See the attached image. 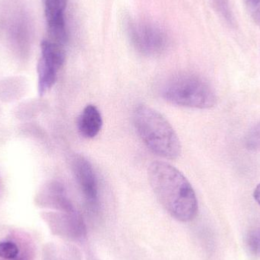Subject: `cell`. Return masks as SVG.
<instances>
[{
	"instance_id": "cell-1",
	"label": "cell",
	"mask_w": 260,
	"mask_h": 260,
	"mask_svg": "<svg viewBox=\"0 0 260 260\" xmlns=\"http://www.w3.org/2000/svg\"><path fill=\"white\" fill-rule=\"evenodd\" d=\"M148 180L160 204L180 221H192L198 213V200L189 180L177 168L165 161H154Z\"/></svg>"
},
{
	"instance_id": "cell-2",
	"label": "cell",
	"mask_w": 260,
	"mask_h": 260,
	"mask_svg": "<svg viewBox=\"0 0 260 260\" xmlns=\"http://www.w3.org/2000/svg\"><path fill=\"white\" fill-rule=\"evenodd\" d=\"M135 128L147 148L156 155L176 159L181 144L175 130L160 113L147 105H138L133 113Z\"/></svg>"
},
{
	"instance_id": "cell-3",
	"label": "cell",
	"mask_w": 260,
	"mask_h": 260,
	"mask_svg": "<svg viewBox=\"0 0 260 260\" xmlns=\"http://www.w3.org/2000/svg\"><path fill=\"white\" fill-rule=\"evenodd\" d=\"M162 96L173 105L197 109H209L216 104V95L209 82L192 74L181 73L168 79Z\"/></svg>"
},
{
	"instance_id": "cell-4",
	"label": "cell",
	"mask_w": 260,
	"mask_h": 260,
	"mask_svg": "<svg viewBox=\"0 0 260 260\" xmlns=\"http://www.w3.org/2000/svg\"><path fill=\"white\" fill-rule=\"evenodd\" d=\"M128 32L136 50L146 56H157L166 50L168 38L157 26L144 22L130 23Z\"/></svg>"
},
{
	"instance_id": "cell-5",
	"label": "cell",
	"mask_w": 260,
	"mask_h": 260,
	"mask_svg": "<svg viewBox=\"0 0 260 260\" xmlns=\"http://www.w3.org/2000/svg\"><path fill=\"white\" fill-rule=\"evenodd\" d=\"M73 168L78 184L88 204L93 209L99 206V182L92 165L82 155L75 156Z\"/></svg>"
},
{
	"instance_id": "cell-6",
	"label": "cell",
	"mask_w": 260,
	"mask_h": 260,
	"mask_svg": "<svg viewBox=\"0 0 260 260\" xmlns=\"http://www.w3.org/2000/svg\"><path fill=\"white\" fill-rule=\"evenodd\" d=\"M45 16L51 41L63 46L67 41L65 10L67 0H44Z\"/></svg>"
},
{
	"instance_id": "cell-7",
	"label": "cell",
	"mask_w": 260,
	"mask_h": 260,
	"mask_svg": "<svg viewBox=\"0 0 260 260\" xmlns=\"http://www.w3.org/2000/svg\"><path fill=\"white\" fill-rule=\"evenodd\" d=\"M56 233L73 241H82L87 237V228L82 215L76 210L61 211L53 217Z\"/></svg>"
},
{
	"instance_id": "cell-8",
	"label": "cell",
	"mask_w": 260,
	"mask_h": 260,
	"mask_svg": "<svg viewBox=\"0 0 260 260\" xmlns=\"http://www.w3.org/2000/svg\"><path fill=\"white\" fill-rule=\"evenodd\" d=\"M103 126L102 114L97 107L88 105L84 108L78 119V130L86 139L95 137Z\"/></svg>"
},
{
	"instance_id": "cell-9",
	"label": "cell",
	"mask_w": 260,
	"mask_h": 260,
	"mask_svg": "<svg viewBox=\"0 0 260 260\" xmlns=\"http://www.w3.org/2000/svg\"><path fill=\"white\" fill-rule=\"evenodd\" d=\"M59 70L54 64L44 58H40L38 63V93L40 95H44L53 88L57 79Z\"/></svg>"
},
{
	"instance_id": "cell-10",
	"label": "cell",
	"mask_w": 260,
	"mask_h": 260,
	"mask_svg": "<svg viewBox=\"0 0 260 260\" xmlns=\"http://www.w3.org/2000/svg\"><path fill=\"white\" fill-rule=\"evenodd\" d=\"M41 56L60 69L65 61V52L62 46L51 40H44L41 42Z\"/></svg>"
},
{
	"instance_id": "cell-11",
	"label": "cell",
	"mask_w": 260,
	"mask_h": 260,
	"mask_svg": "<svg viewBox=\"0 0 260 260\" xmlns=\"http://www.w3.org/2000/svg\"><path fill=\"white\" fill-rule=\"evenodd\" d=\"M19 249L15 243L11 241L0 242V257L4 259H14L18 256Z\"/></svg>"
},
{
	"instance_id": "cell-12",
	"label": "cell",
	"mask_w": 260,
	"mask_h": 260,
	"mask_svg": "<svg viewBox=\"0 0 260 260\" xmlns=\"http://www.w3.org/2000/svg\"><path fill=\"white\" fill-rule=\"evenodd\" d=\"M246 144L249 149L260 151V123L253 126L249 132L246 139Z\"/></svg>"
},
{
	"instance_id": "cell-13",
	"label": "cell",
	"mask_w": 260,
	"mask_h": 260,
	"mask_svg": "<svg viewBox=\"0 0 260 260\" xmlns=\"http://www.w3.org/2000/svg\"><path fill=\"white\" fill-rule=\"evenodd\" d=\"M243 2L252 19L260 27V0H243Z\"/></svg>"
},
{
	"instance_id": "cell-14",
	"label": "cell",
	"mask_w": 260,
	"mask_h": 260,
	"mask_svg": "<svg viewBox=\"0 0 260 260\" xmlns=\"http://www.w3.org/2000/svg\"><path fill=\"white\" fill-rule=\"evenodd\" d=\"M247 244L253 253L260 255V231H253L249 234Z\"/></svg>"
},
{
	"instance_id": "cell-15",
	"label": "cell",
	"mask_w": 260,
	"mask_h": 260,
	"mask_svg": "<svg viewBox=\"0 0 260 260\" xmlns=\"http://www.w3.org/2000/svg\"><path fill=\"white\" fill-rule=\"evenodd\" d=\"M253 197H254V200H256V203L260 206V183L254 189Z\"/></svg>"
}]
</instances>
